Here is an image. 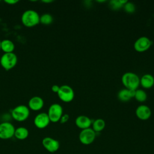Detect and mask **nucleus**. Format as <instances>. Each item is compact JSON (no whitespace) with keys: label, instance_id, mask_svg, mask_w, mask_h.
<instances>
[{"label":"nucleus","instance_id":"nucleus-1","mask_svg":"<svg viewBox=\"0 0 154 154\" xmlns=\"http://www.w3.org/2000/svg\"><path fill=\"white\" fill-rule=\"evenodd\" d=\"M21 21L26 27H33L40 23V15L33 10H27L22 14Z\"/></svg>","mask_w":154,"mask_h":154},{"label":"nucleus","instance_id":"nucleus-2","mask_svg":"<svg viewBox=\"0 0 154 154\" xmlns=\"http://www.w3.org/2000/svg\"><path fill=\"white\" fill-rule=\"evenodd\" d=\"M122 82L126 88L135 90L140 85V78L134 72H126L122 76Z\"/></svg>","mask_w":154,"mask_h":154},{"label":"nucleus","instance_id":"nucleus-3","mask_svg":"<svg viewBox=\"0 0 154 154\" xmlns=\"http://www.w3.org/2000/svg\"><path fill=\"white\" fill-rule=\"evenodd\" d=\"M30 111L28 106L24 105H19L14 107L11 111V116L17 122L25 121L29 116Z\"/></svg>","mask_w":154,"mask_h":154},{"label":"nucleus","instance_id":"nucleus-4","mask_svg":"<svg viewBox=\"0 0 154 154\" xmlns=\"http://www.w3.org/2000/svg\"><path fill=\"white\" fill-rule=\"evenodd\" d=\"M17 63V57L13 53H4L0 58V64L5 70L13 69Z\"/></svg>","mask_w":154,"mask_h":154},{"label":"nucleus","instance_id":"nucleus-5","mask_svg":"<svg viewBox=\"0 0 154 154\" xmlns=\"http://www.w3.org/2000/svg\"><path fill=\"white\" fill-rule=\"evenodd\" d=\"M57 94L61 100L66 103L72 101L75 97V93L73 88L68 85L60 86Z\"/></svg>","mask_w":154,"mask_h":154},{"label":"nucleus","instance_id":"nucleus-6","mask_svg":"<svg viewBox=\"0 0 154 154\" xmlns=\"http://www.w3.org/2000/svg\"><path fill=\"white\" fill-rule=\"evenodd\" d=\"M47 114L51 122L57 123L60 122V120L63 114V108L58 103H53L49 106Z\"/></svg>","mask_w":154,"mask_h":154},{"label":"nucleus","instance_id":"nucleus-7","mask_svg":"<svg viewBox=\"0 0 154 154\" xmlns=\"http://www.w3.org/2000/svg\"><path fill=\"white\" fill-rule=\"evenodd\" d=\"M15 128L13 125L8 122L0 123V139L8 140L14 135Z\"/></svg>","mask_w":154,"mask_h":154},{"label":"nucleus","instance_id":"nucleus-8","mask_svg":"<svg viewBox=\"0 0 154 154\" xmlns=\"http://www.w3.org/2000/svg\"><path fill=\"white\" fill-rule=\"evenodd\" d=\"M96 133L92 128H87L82 129L79 134V140L80 142L84 145L91 144L95 140Z\"/></svg>","mask_w":154,"mask_h":154},{"label":"nucleus","instance_id":"nucleus-9","mask_svg":"<svg viewBox=\"0 0 154 154\" xmlns=\"http://www.w3.org/2000/svg\"><path fill=\"white\" fill-rule=\"evenodd\" d=\"M152 45V41L147 37L142 36L136 40L134 44V49L138 52L147 51Z\"/></svg>","mask_w":154,"mask_h":154},{"label":"nucleus","instance_id":"nucleus-10","mask_svg":"<svg viewBox=\"0 0 154 154\" xmlns=\"http://www.w3.org/2000/svg\"><path fill=\"white\" fill-rule=\"evenodd\" d=\"M42 145L43 147L49 152L54 153L57 152L60 148V143L58 140L49 137H45L42 140Z\"/></svg>","mask_w":154,"mask_h":154},{"label":"nucleus","instance_id":"nucleus-11","mask_svg":"<svg viewBox=\"0 0 154 154\" xmlns=\"http://www.w3.org/2000/svg\"><path fill=\"white\" fill-rule=\"evenodd\" d=\"M50 122L48 115L46 112H40L38 114L34 120V125L38 129H44L46 128Z\"/></svg>","mask_w":154,"mask_h":154},{"label":"nucleus","instance_id":"nucleus-12","mask_svg":"<svg viewBox=\"0 0 154 154\" xmlns=\"http://www.w3.org/2000/svg\"><path fill=\"white\" fill-rule=\"evenodd\" d=\"M135 115L139 119L141 120H146L150 117L152 111L147 105H141L136 108Z\"/></svg>","mask_w":154,"mask_h":154},{"label":"nucleus","instance_id":"nucleus-13","mask_svg":"<svg viewBox=\"0 0 154 154\" xmlns=\"http://www.w3.org/2000/svg\"><path fill=\"white\" fill-rule=\"evenodd\" d=\"M44 106V100L40 96H33L28 101V108L32 111H39Z\"/></svg>","mask_w":154,"mask_h":154},{"label":"nucleus","instance_id":"nucleus-14","mask_svg":"<svg viewBox=\"0 0 154 154\" xmlns=\"http://www.w3.org/2000/svg\"><path fill=\"white\" fill-rule=\"evenodd\" d=\"M75 124L76 126L80 129H85L89 128L92 125V121L90 118L87 116L81 115L78 116L75 119Z\"/></svg>","mask_w":154,"mask_h":154},{"label":"nucleus","instance_id":"nucleus-15","mask_svg":"<svg viewBox=\"0 0 154 154\" xmlns=\"http://www.w3.org/2000/svg\"><path fill=\"white\" fill-rule=\"evenodd\" d=\"M135 90L127 88L122 89L118 92L117 97L122 102L129 101L131 98L134 97Z\"/></svg>","mask_w":154,"mask_h":154},{"label":"nucleus","instance_id":"nucleus-16","mask_svg":"<svg viewBox=\"0 0 154 154\" xmlns=\"http://www.w3.org/2000/svg\"><path fill=\"white\" fill-rule=\"evenodd\" d=\"M140 84L144 88H150L154 85V77L150 74H145L140 79Z\"/></svg>","mask_w":154,"mask_h":154},{"label":"nucleus","instance_id":"nucleus-17","mask_svg":"<svg viewBox=\"0 0 154 154\" xmlns=\"http://www.w3.org/2000/svg\"><path fill=\"white\" fill-rule=\"evenodd\" d=\"M15 49V46L13 42L8 39L3 40L1 43V49L4 53H11L13 52Z\"/></svg>","mask_w":154,"mask_h":154},{"label":"nucleus","instance_id":"nucleus-18","mask_svg":"<svg viewBox=\"0 0 154 154\" xmlns=\"http://www.w3.org/2000/svg\"><path fill=\"white\" fill-rule=\"evenodd\" d=\"M28 135L29 131L27 128L23 126H20L15 129L14 136L16 137V138L20 140H23L27 138Z\"/></svg>","mask_w":154,"mask_h":154},{"label":"nucleus","instance_id":"nucleus-19","mask_svg":"<svg viewBox=\"0 0 154 154\" xmlns=\"http://www.w3.org/2000/svg\"><path fill=\"white\" fill-rule=\"evenodd\" d=\"M92 129L96 132H100L105 127V122L102 119H97L92 122Z\"/></svg>","mask_w":154,"mask_h":154},{"label":"nucleus","instance_id":"nucleus-20","mask_svg":"<svg viewBox=\"0 0 154 154\" xmlns=\"http://www.w3.org/2000/svg\"><path fill=\"white\" fill-rule=\"evenodd\" d=\"M128 2L125 0H111L109 2V7L112 10H119L123 7V5Z\"/></svg>","mask_w":154,"mask_h":154},{"label":"nucleus","instance_id":"nucleus-21","mask_svg":"<svg viewBox=\"0 0 154 154\" xmlns=\"http://www.w3.org/2000/svg\"><path fill=\"white\" fill-rule=\"evenodd\" d=\"M134 98L140 102H144L146 100L147 98V95L146 91L143 90L137 89L135 90Z\"/></svg>","mask_w":154,"mask_h":154},{"label":"nucleus","instance_id":"nucleus-22","mask_svg":"<svg viewBox=\"0 0 154 154\" xmlns=\"http://www.w3.org/2000/svg\"><path fill=\"white\" fill-rule=\"evenodd\" d=\"M53 22V17L49 13L43 14L40 16V23L45 25H49Z\"/></svg>","mask_w":154,"mask_h":154},{"label":"nucleus","instance_id":"nucleus-23","mask_svg":"<svg viewBox=\"0 0 154 154\" xmlns=\"http://www.w3.org/2000/svg\"><path fill=\"white\" fill-rule=\"evenodd\" d=\"M124 10L128 13H133L135 11V6L134 3L131 2H127L124 5Z\"/></svg>","mask_w":154,"mask_h":154},{"label":"nucleus","instance_id":"nucleus-24","mask_svg":"<svg viewBox=\"0 0 154 154\" xmlns=\"http://www.w3.org/2000/svg\"><path fill=\"white\" fill-rule=\"evenodd\" d=\"M69 119V114H63L60 120V122L62 124L63 123H66Z\"/></svg>","mask_w":154,"mask_h":154},{"label":"nucleus","instance_id":"nucleus-25","mask_svg":"<svg viewBox=\"0 0 154 154\" xmlns=\"http://www.w3.org/2000/svg\"><path fill=\"white\" fill-rule=\"evenodd\" d=\"M4 2L8 5H14L19 2L18 0H5Z\"/></svg>","mask_w":154,"mask_h":154},{"label":"nucleus","instance_id":"nucleus-26","mask_svg":"<svg viewBox=\"0 0 154 154\" xmlns=\"http://www.w3.org/2000/svg\"><path fill=\"white\" fill-rule=\"evenodd\" d=\"M60 87L59 85H53L51 87V90L52 91L54 92V93H57L58 91H59V89H60Z\"/></svg>","mask_w":154,"mask_h":154},{"label":"nucleus","instance_id":"nucleus-27","mask_svg":"<svg viewBox=\"0 0 154 154\" xmlns=\"http://www.w3.org/2000/svg\"><path fill=\"white\" fill-rule=\"evenodd\" d=\"M42 2L44 3H51V2H52L53 1L52 0H43Z\"/></svg>","mask_w":154,"mask_h":154},{"label":"nucleus","instance_id":"nucleus-28","mask_svg":"<svg viewBox=\"0 0 154 154\" xmlns=\"http://www.w3.org/2000/svg\"><path fill=\"white\" fill-rule=\"evenodd\" d=\"M105 1H97V2H105Z\"/></svg>","mask_w":154,"mask_h":154},{"label":"nucleus","instance_id":"nucleus-29","mask_svg":"<svg viewBox=\"0 0 154 154\" xmlns=\"http://www.w3.org/2000/svg\"><path fill=\"white\" fill-rule=\"evenodd\" d=\"M1 41H0V49H1Z\"/></svg>","mask_w":154,"mask_h":154}]
</instances>
